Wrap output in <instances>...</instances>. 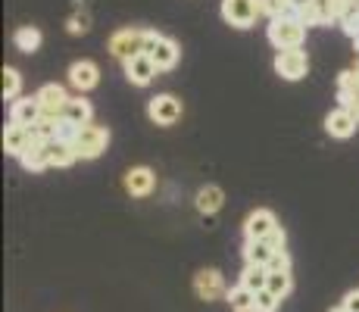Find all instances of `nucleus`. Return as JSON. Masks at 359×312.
Returning a JSON list of instances; mask_svg holds the SVG:
<instances>
[{"label": "nucleus", "mask_w": 359, "mask_h": 312, "mask_svg": "<svg viewBox=\"0 0 359 312\" xmlns=\"http://www.w3.org/2000/svg\"><path fill=\"white\" fill-rule=\"evenodd\" d=\"M272 256H275V250L269 247L266 240H247V244H244V259H247V266H266V269H269Z\"/></svg>", "instance_id": "20"}, {"label": "nucleus", "mask_w": 359, "mask_h": 312, "mask_svg": "<svg viewBox=\"0 0 359 312\" xmlns=\"http://www.w3.org/2000/svg\"><path fill=\"white\" fill-rule=\"evenodd\" d=\"M269 272H291V256H287V250H278V253L272 256Z\"/></svg>", "instance_id": "31"}, {"label": "nucleus", "mask_w": 359, "mask_h": 312, "mask_svg": "<svg viewBox=\"0 0 359 312\" xmlns=\"http://www.w3.org/2000/svg\"><path fill=\"white\" fill-rule=\"evenodd\" d=\"M222 203H225L222 187L206 184V187H200V191H197V210L203 212V216H212V212H219V210H222Z\"/></svg>", "instance_id": "18"}, {"label": "nucleus", "mask_w": 359, "mask_h": 312, "mask_svg": "<svg viewBox=\"0 0 359 312\" xmlns=\"http://www.w3.org/2000/svg\"><path fill=\"white\" fill-rule=\"evenodd\" d=\"M66 32L69 34H88V32H91V16H88L85 10L72 13V16H69V22H66Z\"/></svg>", "instance_id": "28"}, {"label": "nucleus", "mask_w": 359, "mask_h": 312, "mask_svg": "<svg viewBox=\"0 0 359 312\" xmlns=\"http://www.w3.org/2000/svg\"><path fill=\"white\" fill-rule=\"evenodd\" d=\"M257 16H262L259 0H222V19L231 29H250Z\"/></svg>", "instance_id": "3"}, {"label": "nucleus", "mask_w": 359, "mask_h": 312, "mask_svg": "<svg viewBox=\"0 0 359 312\" xmlns=\"http://www.w3.org/2000/svg\"><path fill=\"white\" fill-rule=\"evenodd\" d=\"M97 81H100V69L94 66L91 60H79V62H72V66H69V85H72L79 94L97 88Z\"/></svg>", "instance_id": "9"}, {"label": "nucleus", "mask_w": 359, "mask_h": 312, "mask_svg": "<svg viewBox=\"0 0 359 312\" xmlns=\"http://www.w3.org/2000/svg\"><path fill=\"white\" fill-rule=\"evenodd\" d=\"M347 312H359V290H350L347 297H344V303H341Z\"/></svg>", "instance_id": "33"}, {"label": "nucleus", "mask_w": 359, "mask_h": 312, "mask_svg": "<svg viewBox=\"0 0 359 312\" xmlns=\"http://www.w3.org/2000/svg\"><path fill=\"white\" fill-rule=\"evenodd\" d=\"M259 10H262V16H269V22H272V19L297 16V13L291 10V4H287V0H259Z\"/></svg>", "instance_id": "26"}, {"label": "nucleus", "mask_w": 359, "mask_h": 312, "mask_svg": "<svg viewBox=\"0 0 359 312\" xmlns=\"http://www.w3.org/2000/svg\"><path fill=\"white\" fill-rule=\"evenodd\" d=\"M266 244L272 247L275 253H278V250H285V228H281V225L275 228V231H272V234H269V238H266Z\"/></svg>", "instance_id": "32"}, {"label": "nucleus", "mask_w": 359, "mask_h": 312, "mask_svg": "<svg viewBox=\"0 0 359 312\" xmlns=\"http://www.w3.org/2000/svg\"><path fill=\"white\" fill-rule=\"evenodd\" d=\"M25 147H29V128H22V125L10 122L4 128V150L10 156H22Z\"/></svg>", "instance_id": "17"}, {"label": "nucleus", "mask_w": 359, "mask_h": 312, "mask_svg": "<svg viewBox=\"0 0 359 312\" xmlns=\"http://www.w3.org/2000/svg\"><path fill=\"white\" fill-rule=\"evenodd\" d=\"M19 88H22V75L13 66L4 69V97L6 100H19Z\"/></svg>", "instance_id": "27"}, {"label": "nucleus", "mask_w": 359, "mask_h": 312, "mask_svg": "<svg viewBox=\"0 0 359 312\" xmlns=\"http://www.w3.org/2000/svg\"><path fill=\"white\" fill-rule=\"evenodd\" d=\"M297 16H300V22L306 25H328V22H337V13H334V4H331V0H313V4L309 6H303L300 13H297Z\"/></svg>", "instance_id": "13"}, {"label": "nucleus", "mask_w": 359, "mask_h": 312, "mask_svg": "<svg viewBox=\"0 0 359 312\" xmlns=\"http://www.w3.org/2000/svg\"><path fill=\"white\" fill-rule=\"evenodd\" d=\"M91 116H94V109H91V103L85 100V97H69V103H66V109H63V119L66 122H72V125H79V128H85V125H91Z\"/></svg>", "instance_id": "16"}, {"label": "nucleus", "mask_w": 359, "mask_h": 312, "mask_svg": "<svg viewBox=\"0 0 359 312\" xmlns=\"http://www.w3.org/2000/svg\"><path fill=\"white\" fill-rule=\"evenodd\" d=\"M331 312H347V309H344V306H337V309H331Z\"/></svg>", "instance_id": "35"}, {"label": "nucleus", "mask_w": 359, "mask_h": 312, "mask_svg": "<svg viewBox=\"0 0 359 312\" xmlns=\"http://www.w3.org/2000/svg\"><path fill=\"white\" fill-rule=\"evenodd\" d=\"M266 290L272 297H278V300H285V297L291 294V272H269Z\"/></svg>", "instance_id": "25"}, {"label": "nucleus", "mask_w": 359, "mask_h": 312, "mask_svg": "<svg viewBox=\"0 0 359 312\" xmlns=\"http://www.w3.org/2000/svg\"><path fill=\"white\" fill-rule=\"evenodd\" d=\"M13 44L22 53H34L41 47V32L34 25H22V29H16V34H13Z\"/></svg>", "instance_id": "22"}, {"label": "nucleus", "mask_w": 359, "mask_h": 312, "mask_svg": "<svg viewBox=\"0 0 359 312\" xmlns=\"http://www.w3.org/2000/svg\"><path fill=\"white\" fill-rule=\"evenodd\" d=\"M34 97H38V103H41V113H44V119H50V122L63 119V109H66V103H69V94H66L63 85H44Z\"/></svg>", "instance_id": "6"}, {"label": "nucleus", "mask_w": 359, "mask_h": 312, "mask_svg": "<svg viewBox=\"0 0 359 312\" xmlns=\"http://www.w3.org/2000/svg\"><path fill=\"white\" fill-rule=\"evenodd\" d=\"M241 284H244L247 290H253V294H259V290H266V284H269V269L266 266H247L244 272H241Z\"/></svg>", "instance_id": "23"}, {"label": "nucleus", "mask_w": 359, "mask_h": 312, "mask_svg": "<svg viewBox=\"0 0 359 312\" xmlns=\"http://www.w3.org/2000/svg\"><path fill=\"white\" fill-rule=\"evenodd\" d=\"M147 116L156 125H175L182 119V100L172 94H156L154 100L147 103Z\"/></svg>", "instance_id": "7"}, {"label": "nucleus", "mask_w": 359, "mask_h": 312, "mask_svg": "<svg viewBox=\"0 0 359 312\" xmlns=\"http://www.w3.org/2000/svg\"><path fill=\"white\" fill-rule=\"evenodd\" d=\"M144 41H147V32L144 29H119L109 38V53H113L116 60L128 62L131 57L144 53Z\"/></svg>", "instance_id": "2"}, {"label": "nucleus", "mask_w": 359, "mask_h": 312, "mask_svg": "<svg viewBox=\"0 0 359 312\" xmlns=\"http://www.w3.org/2000/svg\"><path fill=\"white\" fill-rule=\"evenodd\" d=\"M154 184H156V175H154V169H147V165H135V169L126 175V187H128L131 197H147V194L154 191Z\"/></svg>", "instance_id": "15"}, {"label": "nucleus", "mask_w": 359, "mask_h": 312, "mask_svg": "<svg viewBox=\"0 0 359 312\" xmlns=\"http://www.w3.org/2000/svg\"><path fill=\"white\" fill-rule=\"evenodd\" d=\"M194 294L200 300H219L225 290V281H222V272L219 269H203V272L194 275Z\"/></svg>", "instance_id": "8"}, {"label": "nucleus", "mask_w": 359, "mask_h": 312, "mask_svg": "<svg viewBox=\"0 0 359 312\" xmlns=\"http://www.w3.org/2000/svg\"><path fill=\"white\" fill-rule=\"evenodd\" d=\"M41 119H44V113H41V103L38 97H19V100H13L10 107V122L22 125V128H34Z\"/></svg>", "instance_id": "10"}, {"label": "nucleus", "mask_w": 359, "mask_h": 312, "mask_svg": "<svg viewBox=\"0 0 359 312\" xmlns=\"http://www.w3.org/2000/svg\"><path fill=\"white\" fill-rule=\"evenodd\" d=\"M278 306H281V300L272 297L269 290H259L257 294V312H278Z\"/></svg>", "instance_id": "30"}, {"label": "nucleus", "mask_w": 359, "mask_h": 312, "mask_svg": "<svg viewBox=\"0 0 359 312\" xmlns=\"http://www.w3.org/2000/svg\"><path fill=\"white\" fill-rule=\"evenodd\" d=\"M275 72L285 81H300L303 75L309 72V57L300 47H297V50H278V57H275Z\"/></svg>", "instance_id": "5"}, {"label": "nucleus", "mask_w": 359, "mask_h": 312, "mask_svg": "<svg viewBox=\"0 0 359 312\" xmlns=\"http://www.w3.org/2000/svg\"><path fill=\"white\" fill-rule=\"evenodd\" d=\"M156 72H160V69H156L154 57H147V53H137V57H131L126 62V79L131 81V85H137V88H147L150 81H154Z\"/></svg>", "instance_id": "11"}, {"label": "nucleus", "mask_w": 359, "mask_h": 312, "mask_svg": "<svg viewBox=\"0 0 359 312\" xmlns=\"http://www.w3.org/2000/svg\"><path fill=\"white\" fill-rule=\"evenodd\" d=\"M107 144H109V131L103 125H85L79 131V137H75V154H79V159H97L107 150Z\"/></svg>", "instance_id": "4"}, {"label": "nucleus", "mask_w": 359, "mask_h": 312, "mask_svg": "<svg viewBox=\"0 0 359 312\" xmlns=\"http://www.w3.org/2000/svg\"><path fill=\"white\" fill-rule=\"evenodd\" d=\"M287 4H291V10H294V13H300L303 6H309V4H313V0H287Z\"/></svg>", "instance_id": "34"}, {"label": "nucleus", "mask_w": 359, "mask_h": 312, "mask_svg": "<svg viewBox=\"0 0 359 312\" xmlns=\"http://www.w3.org/2000/svg\"><path fill=\"white\" fill-rule=\"evenodd\" d=\"M225 297H229V306H231V312H257V294H253V290H247L244 284L231 287Z\"/></svg>", "instance_id": "21"}, {"label": "nucleus", "mask_w": 359, "mask_h": 312, "mask_svg": "<svg viewBox=\"0 0 359 312\" xmlns=\"http://www.w3.org/2000/svg\"><path fill=\"white\" fill-rule=\"evenodd\" d=\"M278 228V222H275V212H269V210H257V212H250L244 222V234H247V240H266L269 234Z\"/></svg>", "instance_id": "12"}, {"label": "nucleus", "mask_w": 359, "mask_h": 312, "mask_svg": "<svg viewBox=\"0 0 359 312\" xmlns=\"http://www.w3.org/2000/svg\"><path fill=\"white\" fill-rule=\"evenodd\" d=\"M79 154H75V144H63V141H50V165H57V169H66V165H72Z\"/></svg>", "instance_id": "24"}, {"label": "nucleus", "mask_w": 359, "mask_h": 312, "mask_svg": "<svg viewBox=\"0 0 359 312\" xmlns=\"http://www.w3.org/2000/svg\"><path fill=\"white\" fill-rule=\"evenodd\" d=\"M356 116L350 113V109H344V107H337V109H331V113L325 116V131L331 137H350L356 131Z\"/></svg>", "instance_id": "14"}, {"label": "nucleus", "mask_w": 359, "mask_h": 312, "mask_svg": "<svg viewBox=\"0 0 359 312\" xmlns=\"http://www.w3.org/2000/svg\"><path fill=\"white\" fill-rule=\"evenodd\" d=\"M337 100H341V107L350 109L359 122V88H353V91H337Z\"/></svg>", "instance_id": "29"}, {"label": "nucleus", "mask_w": 359, "mask_h": 312, "mask_svg": "<svg viewBox=\"0 0 359 312\" xmlns=\"http://www.w3.org/2000/svg\"><path fill=\"white\" fill-rule=\"evenodd\" d=\"M178 57H182V50H178V44L172 38H163L160 44H156V50H154V62H156V69H160V72L175 69Z\"/></svg>", "instance_id": "19"}, {"label": "nucleus", "mask_w": 359, "mask_h": 312, "mask_svg": "<svg viewBox=\"0 0 359 312\" xmlns=\"http://www.w3.org/2000/svg\"><path fill=\"white\" fill-rule=\"evenodd\" d=\"M306 38V25L300 22V16H285V19H272L269 22V41L278 50H297Z\"/></svg>", "instance_id": "1"}]
</instances>
